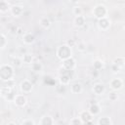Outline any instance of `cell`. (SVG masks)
<instances>
[{
  "label": "cell",
  "instance_id": "obj_1",
  "mask_svg": "<svg viewBox=\"0 0 125 125\" xmlns=\"http://www.w3.org/2000/svg\"><path fill=\"white\" fill-rule=\"evenodd\" d=\"M15 71L14 66L12 64H2L0 65V79L3 81H7L14 77Z\"/></svg>",
  "mask_w": 125,
  "mask_h": 125
},
{
  "label": "cell",
  "instance_id": "obj_2",
  "mask_svg": "<svg viewBox=\"0 0 125 125\" xmlns=\"http://www.w3.org/2000/svg\"><path fill=\"white\" fill-rule=\"evenodd\" d=\"M56 54H57V57L60 60H62V61H63V60H65V59H67L69 57H72L71 48L68 47L66 44H63V45L59 46L58 49H57Z\"/></svg>",
  "mask_w": 125,
  "mask_h": 125
},
{
  "label": "cell",
  "instance_id": "obj_3",
  "mask_svg": "<svg viewBox=\"0 0 125 125\" xmlns=\"http://www.w3.org/2000/svg\"><path fill=\"white\" fill-rule=\"evenodd\" d=\"M107 13H108L107 8L103 4H98L93 9V15L98 20L102 19V18H104V17H107Z\"/></svg>",
  "mask_w": 125,
  "mask_h": 125
},
{
  "label": "cell",
  "instance_id": "obj_4",
  "mask_svg": "<svg viewBox=\"0 0 125 125\" xmlns=\"http://www.w3.org/2000/svg\"><path fill=\"white\" fill-rule=\"evenodd\" d=\"M75 65H76V61H75L72 57H69V58H67V59H65V60L62 61V67L64 68V69L67 70V71H71V70L74 69Z\"/></svg>",
  "mask_w": 125,
  "mask_h": 125
},
{
  "label": "cell",
  "instance_id": "obj_5",
  "mask_svg": "<svg viewBox=\"0 0 125 125\" xmlns=\"http://www.w3.org/2000/svg\"><path fill=\"white\" fill-rule=\"evenodd\" d=\"M13 102L15 103V104L19 107H22L26 104V102H27V99L25 97L24 94H16L14 99H13Z\"/></svg>",
  "mask_w": 125,
  "mask_h": 125
},
{
  "label": "cell",
  "instance_id": "obj_6",
  "mask_svg": "<svg viewBox=\"0 0 125 125\" xmlns=\"http://www.w3.org/2000/svg\"><path fill=\"white\" fill-rule=\"evenodd\" d=\"M20 88H21V91L22 92V94H28L32 91L33 85L28 79H24L23 81H21V83L20 85Z\"/></svg>",
  "mask_w": 125,
  "mask_h": 125
},
{
  "label": "cell",
  "instance_id": "obj_7",
  "mask_svg": "<svg viewBox=\"0 0 125 125\" xmlns=\"http://www.w3.org/2000/svg\"><path fill=\"white\" fill-rule=\"evenodd\" d=\"M79 118L82 121V124H91L93 115L89 112V110H83L79 114Z\"/></svg>",
  "mask_w": 125,
  "mask_h": 125
},
{
  "label": "cell",
  "instance_id": "obj_8",
  "mask_svg": "<svg viewBox=\"0 0 125 125\" xmlns=\"http://www.w3.org/2000/svg\"><path fill=\"white\" fill-rule=\"evenodd\" d=\"M109 86L113 91H118L123 87V80L121 78H112L109 81Z\"/></svg>",
  "mask_w": 125,
  "mask_h": 125
},
{
  "label": "cell",
  "instance_id": "obj_9",
  "mask_svg": "<svg viewBox=\"0 0 125 125\" xmlns=\"http://www.w3.org/2000/svg\"><path fill=\"white\" fill-rule=\"evenodd\" d=\"M110 23H111V21L107 17H104V18L98 20V26L102 30H107L110 26Z\"/></svg>",
  "mask_w": 125,
  "mask_h": 125
},
{
  "label": "cell",
  "instance_id": "obj_10",
  "mask_svg": "<svg viewBox=\"0 0 125 125\" xmlns=\"http://www.w3.org/2000/svg\"><path fill=\"white\" fill-rule=\"evenodd\" d=\"M10 12L11 14L14 16V17H20L22 12H23V9L21 6H19V5H13L12 7H10Z\"/></svg>",
  "mask_w": 125,
  "mask_h": 125
},
{
  "label": "cell",
  "instance_id": "obj_11",
  "mask_svg": "<svg viewBox=\"0 0 125 125\" xmlns=\"http://www.w3.org/2000/svg\"><path fill=\"white\" fill-rule=\"evenodd\" d=\"M104 91H105V87L103 83H96L93 86V92L96 95H102L104 93Z\"/></svg>",
  "mask_w": 125,
  "mask_h": 125
},
{
  "label": "cell",
  "instance_id": "obj_12",
  "mask_svg": "<svg viewBox=\"0 0 125 125\" xmlns=\"http://www.w3.org/2000/svg\"><path fill=\"white\" fill-rule=\"evenodd\" d=\"M22 41L25 44H28L29 45V44H32L35 41V37L30 32H26V33H23L22 34Z\"/></svg>",
  "mask_w": 125,
  "mask_h": 125
},
{
  "label": "cell",
  "instance_id": "obj_13",
  "mask_svg": "<svg viewBox=\"0 0 125 125\" xmlns=\"http://www.w3.org/2000/svg\"><path fill=\"white\" fill-rule=\"evenodd\" d=\"M73 22H74V25H75V26L82 27V26H84V25H85V23H86V22H85V17H84L83 15L75 16Z\"/></svg>",
  "mask_w": 125,
  "mask_h": 125
},
{
  "label": "cell",
  "instance_id": "obj_14",
  "mask_svg": "<svg viewBox=\"0 0 125 125\" xmlns=\"http://www.w3.org/2000/svg\"><path fill=\"white\" fill-rule=\"evenodd\" d=\"M70 91L71 93L73 94H81L82 91H83V87H82V84L81 83H73L71 86H70Z\"/></svg>",
  "mask_w": 125,
  "mask_h": 125
},
{
  "label": "cell",
  "instance_id": "obj_15",
  "mask_svg": "<svg viewBox=\"0 0 125 125\" xmlns=\"http://www.w3.org/2000/svg\"><path fill=\"white\" fill-rule=\"evenodd\" d=\"M39 124L40 125H53V124H55V120H54V118L52 116L45 115V116L42 117V119L40 120Z\"/></svg>",
  "mask_w": 125,
  "mask_h": 125
},
{
  "label": "cell",
  "instance_id": "obj_16",
  "mask_svg": "<svg viewBox=\"0 0 125 125\" xmlns=\"http://www.w3.org/2000/svg\"><path fill=\"white\" fill-rule=\"evenodd\" d=\"M64 71L66 72L67 70H64ZM65 72L60 75V83H61V85H63V86L68 85L69 82H70V79H71V78H70V75L66 74Z\"/></svg>",
  "mask_w": 125,
  "mask_h": 125
},
{
  "label": "cell",
  "instance_id": "obj_17",
  "mask_svg": "<svg viewBox=\"0 0 125 125\" xmlns=\"http://www.w3.org/2000/svg\"><path fill=\"white\" fill-rule=\"evenodd\" d=\"M88 110H89V112H90L93 116H95V115H97V114L100 113V111H101V107H100V105H99L98 104L94 103V104H92L90 105V107H89Z\"/></svg>",
  "mask_w": 125,
  "mask_h": 125
},
{
  "label": "cell",
  "instance_id": "obj_18",
  "mask_svg": "<svg viewBox=\"0 0 125 125\" xmlns=\"http://www.w3.org/2000/svg\"><path fill=\"white\" fill-rule=\"evenodd\" d=\"M39 24H40L44 29H48V28L51 26V21H50L47 17H43V18L40 19Z\"/></svg>",
  "mask_w": 125,
  "mask_h": 125
},
{
  "label": "cell",
  "instance_id": "obj_19",
  "mask_svg": "<svg viewBox=\"0 0 125 125\" xmlns=\"http://www.w3.org/2000/svg\"><path fill=\"white\" fill-rule=\"evenodd\" d=\"M113 64L116 65L119 68H123L124 67V64H125V59H124V57H117V58H115L114 61H113Z\"/></svg>",
  "mask_w": 125,
  "mask_h": 125
},
{
  "label": "cell",
  "instance_id": "obj_20",
  "mask_svg": "<svg viewBox=\"0 0 125 125\" xmlns=\"http://www.w3.org/2000/svg\"><path fill=\"white\" fill-rule=\"evenodd\" d=\"M31 68H32V70L33 71H35V72H40V71H42V69H43V65H42V63L40 62H31Z\"/></svg>",
  "mask_w": 125,
  "mask_h": 125
},
{
  "label": "cell",
  "instance_id": "obj_21",
  "mask_svg": "<svg viewBox=\"0 0 125 125\" xmlns=\"http://www.w3.org/2000/svg\"><path fill=\"white\" fill-rule=\"evenodd\" d=\"M21 61L23 63H27V64H31V62H33V56L30 54H24L21 57Z\"/></svg>",
  "mask_w": 125,
  "mask_h": 125
},
{
  "label": "cell",
  "instance_id": "obj_22",
  "mask_svg": "<svg viewBox=\"0 0 125 125\" xmlns=\"http://www.w3.org/2000/svg\"><path fill=\"white\" fill-rule=\"evenodd\" d=\"M98 124L99 125H112L113 122L111 121L109 117H101L98 120Z\"/></svg>",
  "mask_w": 125,
  "mask_h": 125
},
{
  "label": "cell",
  "instance_id": "obj_23",
  "mask_svg": "<svg viewBox=\"0 0 125 125\" xmlns=\"http://www.w3.org/2000/svg\"><path fill=\"white\" fill-rule=\"evenodd\" d=\"M8 10H10L9 3L6 0H0V12L6 13Z\"/></svg>",
  "mask_w": 125,
  "mask_h": 125
},
{
  "label": "cell",
  "instance_id": "obj_24",
  "mask_svg": "<svg viewBox=\"0 0 125 125\" xmlns=\"http://www.w3.org/2000/svg\"><path fill=\"white\" fill-rule=\"evenodd\" d=\"M13 91V88H10L8 86H3L1 89H0V94L3 96V97H6L8 94H10L11 92Z\"/></svg>",
  "mask_w": 125,
  "mask_h": 125
},
{
  "label": "cell",
  "instance_id": "obj_25",
  "mask_svg": "<svg viewBox=\"0 0 125 125\" xmlns=\"http://www.w3.org/2000/svg\"><path fill=\"white\" fill-rule=\"evenodd\" d=\"M8 44L7 38L3 33H0V49H4Z\"/></svg>",
  "mask_w": 125,
  "mask_h": 125
},
{
  "label": "cell",
  "instance_id": "obj_26",
  "mask_svg": "<svg viewBox=\"0 0 125 125\" xmlns=\"http://www.w3.org/2000/svg\"><path fill=\"white\" fill-rule=\"evenodd\" d=\"M23 62H22V61H21V58H15L14 60H13V62H12V65L14 66V67H21V64H22Z\"/></svg>",
  "mask_w": 125,
  "mask_h": 125
},
{
  "label": "cell",
  "instance_id": "obj_27",
  "mask_svg": "<svg viewBox=\"0 0 125 125\" xmlns=\"http://www.w3.org/2000/svg\"><path fill=\"white\" fill-rule=\"evenodd\" d=\"M72 13H73L74 16H80V15L83 14V10L79 6H74L73 9H72Z\"/></svg>",
  "mask_w": 125,
  "mask_h": 125
},
{
  "label": "cell",
  "instance_id": "obj_28",
  "mask_svg": "<svg viewBox=\"0 0 125 125\" xmlns=\"http://www.w3.org/2000/svg\"><path fill=\"white\" fill-rule=\"evenodd\" d=\"M69 124H71V125H82V121L79 117H73L72 119H70Z\"/></svg>",
  "mask_w": 125,
  "mask_h": 125
},
{
  "label": "cell",
  "instance_id": "obj_29",
  "mask_svg": "<svg viewBox=\"0 0 125 125\" xmlns=\"http://www.w3.org/2000/svg\"><path fill=\"white\" fill-rule=\"evenodd\" d=\"M93 66H94V68H95V69L99 70V69H101V68L103 67V62H102L101 61L97 60V61H95V62H94V63H93Z\"/></svg>",
  "mask_w": 125,
  "mask_h": 125
},
{
  "label": "cell",
  "instance_id": "obj_30",
  "mask_svg": "<svg viewBox=\"0 0 125 125\" xmlns=\"http://www.w3.org/2000/svg\"><path fill=\"white\" fill-rule=\"evenodd\" d=\"M4 82H5V86H8L10 88H14V86H15V80H14V78L9 79V80L4 81Z\"/></svg>",
  "mask_w": 125,
  "mask_h": 125
},
{
  "label": "cell",
  "instance_id": "obj_31",
  "mask_svg": "<svg viewBox=\"0 0 125 125\" xmlns=\"http://www.w3.org/2000/svg\"><path fill=\"white\" fill-rule=\"evenodd\" d=\"M21 124L22 125H34L35 121L32 120V119H24V120L21 121Z\"/></svg>",
  "mask_w": 125,
  "mask_h": 125
},
{
  "label": "cell",
  "instance_id": "obj_32",
  "mask_svg": "<svg viewBox=\"0 0 125 125\" xmlns=\"http://www.w3.org/2000/svg\"><path fill=\"white\" fill-rule=\"evenodd\" d=\"M108 98H109V100H110V101H112V102H114L115 100H117L118 96H117L116 91H113L112 93H110V94H109V96H108Z\"/></svg>",
  "mask_w": 125,
  "mask_h": 125
},
{
  "label": "cell",
  "instance_id": "obj_33",
  "mask_svg": "<svg viewBox=\"0 0 125 125\" xmlns=\"http://www.w3.org/2000/svg\"><path fill=\"white\" fill-rule=\"evenodd\" d=\"M65 44H66L68 47H70V48H71V47H74V46L76 45V41H75L74 39H68V40L66 41V43H65Z\"/></svg>",
  "mask_w": 125,
  "mask_h": 125
},
{
  "label": "cell",
  "instance_id": "obj_34",
  "mask_svg": "<svg viewBox=\"0 0 125 125\" xmlns=\"http://www.w3.org/2000/svg\"><path fill=\"white\" fill-rule=\"evenodd\" d=\"M77 48H78V50H79V51L83 52V51H85V50H86V48H87V47H86V44H84L83 42H80V43H78V47H77Z\"/></svg>",
  "mask_w": 125,
  "mask_h": 125
},
{
  "label": "cell",
  "instance_id": "obj_35",
  "mask_svg": "<svg viewBox=\"0 0 125 125\" xmlns=\"http://www.w3.org/2000/svg\"><path fill=\"white\" fill-rule=\"evenodd\" d=\"M112 68L114 69V70H113L114 72H118V71H119V69H120L119 67H117V66H116V65H114V64H112Z\"/></svg>",
  "mask_w": 125,
  "mask_h": 125
},
{
  "label": "cell",
  "instance_id": "obj_36",
  "mask_svg": "<svg viewBox=\"0 0 125 125\" xmlns=\"http://www.w3.org/2000/svg\"><path fill=\"white\" fill-rule=\"evenodd\" d=\"M8 124H9V125H16L15 122H8Z\"/></svg>",
  "mask_w": 125,
  "mask_h": 125
},
{
  "label": "cell",
  "instance_id": "obj_37",
  "mask_svg": "<svg viewBox=\"0 0 125 125\" xmlns=\"http://www.w3.org/2000/svg\"><path fill=\"white\" fill-rule=\"evenodd\" d=\"M79 0H70V2H72V3H77Z\"/></svg>",
  "mask_w": 125,
  "mask_h": 125
}]
</instances>
